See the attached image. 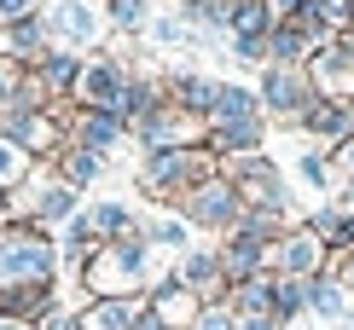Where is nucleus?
<instances>
[{
	"mask_svg": "<svg viewBox=\"0 0 354 330\" xmlns=\"http://www.w3.org/2000/svg\"><path fill=\"white\" fill-rule=\"evenodd\" d=\"M227 12L232 0H180V18L192 29H227Z\"/></svg>",
	"mask_w": 354,
	"mask_h": 330,
	"instance_id": "4be33fe9",
	"label": "nucleus"
},
{
	"mask_svg": "<svg viewBox=\"0 0 354 330\" xmlns=\"http://www.w3.org/2000/svg\"><path fill=\"white\" fill-rule=\"evenodd\" d=\"M221 273H227V290L244 284V278H256V273H273V244H256V237L232 232L221 244Z\"/></svg>",
	"mask_w": 354,
	"mask_h": 330,
	"instance_id": "9d476101",
	"label": "nucleus"
},
{
	"mask_svg": "<svg viewBox=\"0 0 354 330\" xmlns=\"http://www.w3.org/2000/svg\"><path fill=\"white\" fill-rule=\"evenodd\" d=\"M41 87H47V93H70V87H76V76H82V58L76 52H64V47H47V58H41Z\"/></svg>",
	"mask_w": 354,
	"mask_h": 330,
	"instance_id": "a211bd4d",
	"label": "nucleus"
},
{
	"mask_svg": "<svg viewBox=\"0 0 354 330\" xmlns=\"http://www.w3.org/2000/svg\"><path fill=\"white\" fill-rule=\"evenodd\" d=\"M18 64H12V58H0V110H6V104H12V93H18Z\"/></svg>",
	"mask_w": 354,
	"mask_h": 330,
	"instance_id": "7c9ffc66",
	"label": "nucleus"
},
{
	"mask_svg": "<svg viewBox=\"0 0 354 330\" xmlns=\"http://www.w3.org/2000/svg\"><path fill=\"white\" fill-rule=\"evenodd\" d=\"M145 278H151V244H145V232L140 237H116V244H99L93 261H87L93 295H134Z\"/></svg>",
	"mask_w": 354,
	"mask_h": 330,
	"instance_id": "7ed1b4c3",
	"label": "nucleus"
},
{
	"mask_svg": "<svg viewBox=\"0 0 354 330\" xmlns=\"http://www.w3.org/2000/svg\"><path fill=\"white\" fill-rule=\"evenodd\" d=\"M326 273H331L337 284H343V290H348V302H354V249H343V255H331V266H326Z\"/></svg>",
	"mask_w": 354,
	"mask_h": 330,
	"instance_id": "c756f323",
	"label": "nucleus"
},
{
	"mask_svg": "<svg viewBox=\"0 0 354 330\" xmlns=\"http://www.w3.org/2000/svg\"><path fill=\"white\" fill-rule=\"evenodd\" d=\"M209 174H221V157L209 145H180V151H145L140 191L145 197H186L192 186H203Z\"/></svg>",
	"mask_w": 354,
	"mask_h": 330,
	"instance_id": "f03ea898",
	"label": "nucleus"
},
{
	"mask_svg": "<svg viewBox=\"0 0 354 330\" xmlns=\"http://www.w3.org/2000/svg\"><path fill=\"white\" fill-rule=\"evenodd\" d=\"M99 168H105V157L99 151H82V145H64V151H58V162H53V174L64 179V186H93L99 179Z\"/></svg>",
	"mask_w": 354,
	"mask_h": 330,
	"instance_id": "dca6fc26",
	"label": "nucleus"
},
{
	"mask_svg": "<svg viewBox=\"0 0 354 330\" xmlns=\"http://www.w3.org/2000/svg\"><path fill=\"white\" fill-rule=\"evenodd\" d=\"M308 313V278H279L273 284V319L279 324H297Z\"/></svg>",
	"mask_w": 354,
	"mask_h": 330,
	"instance_id": "aec40b11",
	"label": "nucleus"
},
{
	"mask_svg": "<svg viewBox=\"0 0 354 330\" xmlns=\"http://www.w3.org/2000/svg\"><path fill=\"white\" fill-rule=\"evenodd\" d=\"M302 70H308V81H314L319 99H343V104H354V52H348L343 35L326 41V47H314V58H308Z\"/></svg>",
	"mask_w": 354,
	"mask_h": 330,
	"instance_id": "1a4fd4ad",
	"label": "nucleus"
},
{
	"mask_svg": "<svg viewBox=\"0 0 354 330\" xmlns=\"http://www.w3.org/2000/svg\"><path fill=\"white\" fill-rule=\"evenodd\" d=\"M232 58H239V64H261V70H268V35H239V41H232Z\"/></svg>",
	"mask_w": 354,
	"mask_h": 330,
	"instance_id": "cd10ccee",
	"label": "nucleus"
},
{
	"mask_svg": "<svg viewBox=\"0 0 354 330\" xmlns=\"http://www.w3.org/2000/svg\"><path fill=\"white\" fill-rule=\"evenodd\" d=\"M87 226H93L99 244H116V237H140V232H145L122 203H93V208H87Z\"/></svg>",
	"mask_w": 354,
	"mask_h": 330,
	"instance_id": "ddd939ff",
	"label": "nucleus"
},
{
	"mask_svg": "<svg viewBox=\"0 0 354 330\" xmlns=\"http://www.w3.org/2000/svg\"><path fill=\"white\" fill-rule=\"evenodd\" d=\"M308 58H314V41H308L297 23L279 18L273 35H268V64H308Z\"/></svg>",
	"mask_w": 354,
	"mask_h": 330,
	"instance_id": "2eb2a0df",
	"label": "nucleus"
},
{
	"mask_svg": "<svg viewBox=\"0 0 354 330\" xmlns=\"http://www.w3.org/2000/svg\"><path fill=\"white\" fill-rule=\"evenodd\" d=\"M337 203H343L348 215H354V179H343V186H337Z\"/></svg>",
	"mask_w": 354,
	"mask_h": 330,
	"instance_id": "f704fd0d",
	"label": "nucleus"
},
{
	"mask_svg": "<svg viewBox=\"0 0 354 330\" xmlns=\"http://www.w3.org/2000/svg\"><path fill=\"white\" fill-rule=\"evenodd\" d=\"M41 23H47V41L64 52H82L105 35V0H47L41 6Z\"/></svg>",
	"mask_w": 354,
	"mask_h": 330,
	"instance_id": "423d86ee",
	"label": "nucleus"
},
{
	"mask_svg": "<svg viewBox=\"0 0 354 330\" xmlns=\"http://www.w3.org/2000/svg\"><path fill=\"white\" fill-rule=\"evenodd\" d=\"M290 330H302V324H290Z\"/></svg>",
	"mask_w": 354,
	"mask_h": 330,
	"instance_id": "4c0bfd02",
	"label": "nucleus"
},
{
	"mask_svg": "<svg viewBox=\"0 0 354 330\" xmlns=\"http://www.w3.org/2000/svg\"><path fill=\"white\" fill-rule=\"evenodd\" d=\"M308 313H319V319H348V290L331 273L308 278Z\"/></svg>",
	"mask_w": 354,
	"mask_h": 330,
	"instance_id": "f3484780",
	"label": "nucleus"
},
{
	"mask_svg": "<svg viewBox=\"0 0 354 330\" xmlns=\"http://www.w3.org/2000/svg\"><path fill=\"white\" fill-rule=\"evenodd\" d=\"M24 174H29V151H18L12 139H0V191H6V186H18Z\"/></svg>",
	"mask_w": 354,
	"mask_h": 330,
	"instance_id": "5701e85b",
	"label": "nucleus"
},
{
	"mask_svg": "<svg viewBox=\"0 0 354 330\" xmlns=\"http://www.w3.org/2000/svg\"><path fill=\"white\" fill-rule=\"evenodd\" d=\"M343 330H354V313H348V319H343Z\"/></svg>",
	"mask_w": 354,
	"mask_h": 330,
	"instance_id": "e433bc0d",
	"label": "nucleus"
},
{
	"mask_svg": "<svg viewBox=\"0 0 354 330\" xmlns=\"http://www.w3.org/2000/svg\"><path fill=\"white\" fill-rule=\"evenodd\" d=\"M297 174H302V179H308L314 191H326L331 179H337V168H331V157H326V151H308V157L297 162Z\"/></svg>",
	"mask_w": 354,
	"mask_h": 330,
	"instance_id": "393cba45",
	"label": "nucleus"
},
{
	"mask_svg": "<svg viewBox=\"0 0 354 330\" xmlns=\"http://www.w3.org/2000/svg\"><path fill=\"white\" fill-rule=\"evenodd\" d=\"M53 266H58V249L41 226H0V295L53 284Z\"/></svg>",
	"mask_w": 354,
	"mask_h": 330,
	"instance_id": "f257e3e1",
	"label": "nucleus"
},
{
	"mask_svg": "<svg viewBox=\"0 0 354 330\" xmlns=\"http://www.w3.org/2000/svg\"><path fill=\"white\" fill-rule=\"evenodd\" d=\"M0 330H29V324L24 319H0Z\"/></svg>",
	"mask_w": 354,
	"mask_h": 330,
	"instance_id": "c9c22d12",
	"label": "nucleus"
},
{
	"mask_svg": "<svg viewBox=\"0 0 354 330\" xmlns=\"http://www.w3.org/2000/svg\"><path fill=\"white\" fill-rule=\"evenodd\" d=\"M244 116H261V99H256V87L221 81V99H215V116H209V122H244Z\"/></svg>",
	"mask_w": 354,
	"mask_h": 330,
	"instance_id": "6ab92c4d",
	"label": "nucleus"
},
{
	"mask_svg": "<svg viewBox=\"0 0 354 330\" xmlns=\"http://www.w3.org/2000/svg\"><path fill=\"white\" fill-rule=\"evenodd\" d=\"M314 12H319V23H326L331 35H348V23H354V0H314Z\"/></svg>",
	"mask_w": 354,
	"mask_h": 330,
	"instance_id": "b1692460",
	"label": "nucleus"
},
{
	"mask_svg": "<svg viewBox=\"0 0 354 330\" xmlns=\"http://www.w3.org/2000/svg\"><path fill=\"white\" fill-rule=\"evenodd\" d=\"M145 244H151V249H192V226H186V220L180 215H163V220H151V226H145Z\"/></svg>",
	"mask_w": 354,
	"mask_h": 330,
	"instance_id": "412c9836",
	"label": "nucleus"
},
{
	"mask_svg": "<svg viewBox=\"0 0 354 330\" xmlns=\"http://www.w3.org/2000/svg\"><path fill=\"white\" fill-rule=\"evenodd\" d=\"M122 133H128V128H122V122H116V116H111V110H82V116H76V122H70V128H64V145H82V151H99V157H105V151H111V145H116V139H122Z\"/></svg>",
	"mask_w": 354,
	"mask_h": 330,
	"instance_id": "9b49d317",
	"label": "nucleus"
},
{
	"mask_svg": "<svg viewBox=\"0 0 354 330\" xmlns=\"http://www.w3.org/2000/svg\"><path fill=\"white\" fill-rule=\"evenodd\" d=\"M326 266H331V249L319 244V232L308 226V220H302V226H290L273 244V273L279 278H319Z\"/></svg>",
	"mask_w": 354,
	"mask_h": 330,
	"instance_id": "6e6552de",
	"label": "nucleus"
},
{
	"mask_svg": "<svg viewBox=\"0 0 354 330\" xmlns=\"http://www.w3.org/2000/svg\"><path fill=\"white\" fill-rule=\"evenodd\" d=\"M326 157H331V168L343 174V179H354V139H343V145H337V151H326Z\"/></svg>",
	"mask_w": 354,
	"mask_h": 330,
	"instance_id": "473e14b6",
	"label": "nucleus"
},
{
	"mask_svg": "<svg viewBox=\"0 0 354 330\" xmlns=\"http://www.w3.org/2000/svg\"><path fill=\"white\" fill-rule=\"evenodd\" d=\"M348 35H354V23H348Z\"/></svg>",
	"mask_w": 354,
	"mask_h": 330,
	"instance_id": "58836bf2",
	"label": "nucleus"
},
{
	"mask_svg": "<svg viewBox=\"0 0 354 330\" xmlns=\"http://www.w3.org/2000/svg\"><path fill=\"white\" fill-rule=\"evenodd\" d=\"M256 99H261V116H268V122H290V128H297L319 93H314V81H308L302 64H268V70H261Z\"/></svg>",
	"mask_w": 354,
	"mask_h": 330,
	"instance_id": "39448f33",
	"label": "nucleus"
},
{
	"mask_svg": "<svg viewBox=\"0 0 354 330\" xmlns=\"http://www.w3.org/2000/svg\"><path fill=\"white\" fill-rule=\"evenodd\" d=\"M273 23H279V12L268 0H232V12H227V35L232 41L239 35H273Z\"/></svg>",
	"mask_w": 354,
	"mask_h": 330,
	"instance_id": "4468645a",
	"label": "nucleus"
},
{
	"mask_svg": "<svg viewBox=\"0 0 354 330\" xmlns=\"http://www.w3.org/2000/svg\"><path fill=\"white\" fill-rule=\"evenodd\" d=\"M105 23L140 29V23H145V0H105Z\"/></svg>",
	"mask_w": 354,
	"mask_h": 330,
	"instance_id": "a878e982",
	"label": "nucleus"
},
{
	"mask_svg": "<svg viewBox=\"0 0 354 330\" xmlns=\"http://www.w3.org/2000/svg\"><path fill=\"white\" fill-rule=\"evenodd\" d=\"M140 319H145V302H140V295H99L76 324H82V330H134Z\"/></svg>",
	"mask_w": 354,
	"mask_h": 330,
	"instance_id": "f8f14e48",
	"label": "nucleus"
},
{
	"mask_svg": "<svg viewBox=\"0 0 354 330\" xmlns=\"http://www.w3.org/2000/svg\"><path fill=\"white\" fill-rule=\"evenodd\" d=\"M180 220H186V226H198V232H221V237H232V232H239V220H244V197H239V186H232L227 174H209L203 186H192L186 197H180Z\"/></svg>",
	"mask_w": 354,
	"mask_h": 330,
	"instance_id": "20e7f679",
	"label": "nucleus"
},
{
	"mask_svg": "<svg viewBox=\"0 0 354 330\" xmlns=\"http://www.w3.org/2000/svg\"><path fill=\"white\" fill-rule=\"evenodd\" d=\"M239 330H285L273 319V313H250V319H239Z\"/></svg>",
	"mask_w": 354,
	"mask_h": 330,
	"instance_id": "72a5a7b5",
	"label": "nucleus"
},
{
	"mask_svg": "<svg viewBox=\"0 0 354 330\" xmlns=\"http://www.w3.org/2000/svg\"><path fill=\"white\" fill-rule=\"evenodd\" d=\"M151 35L163 41V47H180V41H186V23H174V18H157V23H151Z\"/></svg>",
	"mask_w": 354,
	"mask_h": 330,
	"instance_id": "2f4dec72",
	"label": "nucleus"
},
{
	"mask_svg": "<svg viewBox=\"0 0 354 330\" xmlns=\"http://www.w3.org/2000/svg\"><path fill=\"white\" fill-rule=\"evenodd\" d=\"M128 81H134V76H128L122 58H82V76H76V87H70V99H76L82 110H111L116 116Z\"/></svg>",
	"mask_w": 354,
	"mask_h": 330,
	"instance_id": "0eeeda50",
	"label": "nucleus"
},
{
	"mask_svg": "<svg viewBox=\"0 0 354 330\" xmlns=\"http://www.w3.org/2000/svg\"><path fill=\"white\" fill-rule=\"evenodd\" d=\"M41 12V0H0V29H12V23H24V18H35Z\"/></svg>",
	"mask_w": 354,
	"mask_h": 330,
	"instance_id": "c85d7f7f",
	"label": "nucleus"
},
{
	"mask_svg": "<svg viewBox=\"0 0 354 330\" xmlns=\"http://www.w3.org/2000/svg\"><path fill=\"white\" fill-rule=\"evenodd\" d=\"M192 330H239V313H232L227 302H203L198 307V324Z\"/></svg>",
	"mask_w": 354,
	"mask_h": 330,
	"instance_id": "bb28decb",
	"label": "nucleus"
}]
</instances>
